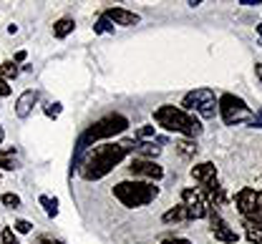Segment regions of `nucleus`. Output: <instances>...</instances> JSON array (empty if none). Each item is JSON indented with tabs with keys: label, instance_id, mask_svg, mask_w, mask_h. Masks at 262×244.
<instances>
[{
	"label": "nucleus",
	"instance_id": "7c9ffc66",
	"mask_svg": "<svg viewBox=\"0 0 262 244\" xmlns=\"http://www.w3.org/2000/svg\"><path fill=\"white\" fill-rule=\"evenodd\" d=\"M162 244H192V242H187V239H182V237H171V239H164Z\"/></svg>",
	"mask_w": 262,
	"mask_h": 244
},
{
	"label": "nucleus",
	"instance_id": "6ab92c4d",
	"mask_svg": "<svg viewBox=\"0 0 262 244\" xmlns=\"http://www.w3.org/2000/svg\"><path fill=\"white\" fill-rule=\"evenodd\" d=\"M94 33L98 35H103V33H114V23L106 18V15H101L96 23H94Z\"/></svg>",
	"mask_w": 262,
	"mask_h": 244
},
{
	"label": "nucleus",
	"instance_id": "e433bc0d",
	"mask_svg": "<svg viewBox=\"0 0 262 244\" xmlns=\"http://www.w3.org/2000/svg\"><path fill=\"white\" fill-rule=\"evenodd\" d=\"M0 234H3V229H0Z\"/></svg>",
	"mask_w": 262,
	"mask_h": 244
},
{
	"label": "nucleus",
	"instance_id": "aec40b11",
	"mask_svg": "<svg viewBox=\"0 0 262 244\" xmlns=\"http://www.w3.org/2000/svg\"><path fill=\"white\" fill-rule=\"evenodd\" d=\"M38 202L43 204V209H46L48 216H56V214H58V199H51V197H46V194H43Z\"/></svg>",
	"mask_w": 262,
	"mask_h": 244
},
{
	"label": "nucleus",
	"instance_id": "f8f14e48",
	"mask_svg": "<svg viewBox=\"0 0 262 244\" xmlns=\"http://www.w3.org/2000/svg\"><path fill=\"white\" fill-rule=\"evenodd\" d=\"M114 26H126V28H131V26H136L141 18L136 15V13H131V10H126V8H108L106 13H103Z\"/></svg>",
	"mask_w": 262,
	"mask_h": 244
},
{
	"label": "nucleus",
	"instance_id": "cd10ccee",
	"mask_svg": "<svg viewBox=\"0 0 262 244\" xmlns=\"http://www.w3.org/2000/svg\"><path fill=\"white\" fill-rule=\"evenodd\" d=\"M38 244H63V242H61V239H56V237L43 234V237H38Z\"/></svg>",
	"mask_w": 262,
	"mask_h": 244
},
{
	"label": "nucleus",
	"instance_id": "9d476101",
	"mask_svg": "<svg viewBox=\"0 0 262 244\" xmlns=\"http://www.w3.org/2000/svg\"><path fill=\"white\" fill-rule=\"evenodd\" d=\"M209 222H212V234H214V239L222 244H237V239H239V234L229 227L227 222L217 214V211L212 209L209 211Z\"/></svg>",
	"mask_w": 262,
	"mask_h": 244
},
{
	"label": "nucleus",
	"instance_id": "0eeeda50",
	"mask_svg": "<svg viewBox=\"0 0 262 244\" xmlns=\"http://www.w3.org/2000/svg\"><path fill=\"white\" fill-rule=\"evenodd\" d=\"M237 211L247 219V222H260L262 224V191L255 189H242L234 197Z\"/></svg>",
	"mask_w": 262,
	"mask_h": 244
},
{
	"label": "nucleus",
	"instance_id": "f704fd0d",
	"mask_svg": "<svg viewBox=\"0 0 262 244\" xmlns=\"http://www.w3.org/2000/svg\"><path fill=\"white\" fill-rule=\"evenodd\" d=\"M257 35H260V45H262V23L257 26Z\"/></svg>",
	"mask_w": 262,
	"mask_h": 244
},
{
	"label": "nucleus",
	"instance_id": "393cba45",
	"mask_svg": "<svg viewBox=\"0 0 262 244\" xmlns=\"http://www.w3.org/2000/svg\"><path fill=\"white\" fill-rule=\"evenodd\" d=\"M136 136H139V139H141V141L151 139V136H154V126H141V129L136 131Z\"/></svg>",
	"mask_w": 262,
	"mask_h": 244
},
{
	"label": "nucleus",
	"instance_id": "c9c22d12",
	"mask_svg": "<svg viewBox=\"0 0 262 244\" xmlns=\"http://www.w3.org/2000/svg\"><path fill=\"white\" fill-rule=\"evenodd\" d=\"M0 143H3V126H0Z\"/></svg>",
	"mask_w": 262,
	"mask_h": 244
},
{
	"label": "nucleus",
	"instance_id": "4468645a",
	"mask_svg": "<svg viewBox=\"0 0 262 244\" xmlns=\"http://www.w3.org/2000/svg\"><path fill=\"white\" fill-rule=\"evenodd\" d=\"M134 151L139 154V159H157L159 154H162V146L157 143V141H136L134 143Z\"/></svg>",
	"mask_w": 262,
	"mask_h": 244
},
{
	"label": "nucleus",
	"instance_id": "2eb2a0df",
	"mask_svg": "<svg viewBox=\"0 0 262 244\" xmlns=\"http://www.w3.org/2000/svg\"><path fill=\"white\" fill-rule=\"evenodd\" d=\"M242 227H245V237L250 239L252 244H262V224L260 222H242Z\"/></svg>",
	"mask_w": 262,
	"mask_h": 244
},
{
	"label": "nucleus",
	"instance_id": "4be33fe9",
	"mask_svg": "<svg viewBox=\"0 0 262 244\" xmlns=\"http://www.w3.org/2000/svg\"><path fill=\"white\" fill-rule=\"evenodd\" d=\"M0 202H3L8 209H18V207H20V197H18V194H3Z\"/></svg>",
	"mask_w": 262,
	"mask_h": 244
},
{
	"label": "nucleus",
	"instance_id": "9b49d317",
	"mask_svg": "<svg viewBox=\"0 0 262 244\" xmlns=\"http://www.w3.org/2000/svg\"><path fill=\"white\" fill-rule=\"evenodd\" d=\"M192 179L199 186H209L212 181H217V166L212 161H202V164L192 166Z\"/></svg>",
	"mask_w": 262,
	"mask_h": 244
},
{
	"label": "nucleus",
	"instance_id": "5701e85b",
	"mask_svg": "<svg viewBox=\"0 0 262 244\" xmlns=\"http://www.w3.org/2000/svg\"><path fill=\"white\" fill-rule=\"evenodd\" d=\"M43 111H46V116H48V118H58V116H61V111H63V106L56 101V104H48Z\"/></svg>",
	"mask_w": 262,
	"mask_h": 244
},
{
	"label": "nucleus",
	"instance_id": "473e14b6",
	"mask_svg": "<svg viewBox=\"0 0 262 244\" xmlns=\"http://www.w3.org/2000/svg\"><path fill=\"white\" fill-rule=\"evenodd\" d=\"M242 5H262V0H242Z\"/></svg>",
	"mask_w": 262,
	"mask_h": 244
},
{
	"label": "nucleus",
	"instance_id": "412c9836",
	"mask_svg": "<svg viewBox=\"0 0 262 244\" xmlns=\"http://www.w3.org/2000/svg\"><path fill=\"white\" fill-rule=\"evenodd\" d=\"M177 146H179V154H182V156H194L196 154V143L192 139H182Z\"/></svg>",
	"mask_w": 262,
	"mask_h": 244
},
{
	"label": "nucleus",
	"instance_id": "f03ea898",
	"mask_svg": "<svg viewBox=\"0 0 262 244\" xmlns=\"http://www.w3.org/2000/svg\"><path fill=\"white\" fill-rule=\"evenodd\" d=\"M126 129H129V118L121 116V113H108V116L98 118L96 124H91V126L78 136V141H76L71 169H78L81 159H83L86 151H89V146H94V143L101 141V139H111V136H116V134H124Z\"/></svg>",
	"mask_w": 262,
	"mask_h": 244
},
{
	"label": "nucleus",
	"instance_id": "c85d7f7f",
	"mask_svg": "<svg viewBox=\"0 0 262 244\" xmlns=\"http://www.w3.org/2000/svg\"><path fill=\"white\" fill-rule=\"evenodd\" d=\"M10 96V86H8V81H0V99H8Z\"/></svg>",
	"mask_w": 262,
	"mask_h": 244
},
{
	"label": "nucleus",
	"instance_id": "39448f33",
	"mask_svg": "<svg viewBox=\"0 0 262 244\" xmlns=\"http://www.w3.org/2000/svg\"><path fill=\"white\" fill-rule=\"evenodd\" d=\"M217 111L222 113V121H225L227 126L252 124V118H255L252 108L245 104L239 96H234V93H222V96L217 99Z\"/></svg>",
	"mask_w": 262,
	"mask_h": 244
},
{
	"label": "nucleus",
	"instance_id": "ddd939ff",
	"mask_svg": "<svg viewBox=\"0 0 262 244\" xmlns=\"http://www.w3.org/2000/svg\"><path fill=\"white\" fill-rule=\"evenodd\" d=\"M35 104H38V91H33V88L23 91V93L18 96V101H15V116H18V118H28Z\"/></svg>",
	"mask_w": 262,
	"mask_h": 244
},
{
	"label": "nucleus",
	"instance_id": "423d86ee",
	"mask_svg": "<svg viewBox=\"0 0 262 244\" xmlns=\"http://www.w3.org/2000/svg\"><path fill=\"white\" fill-rule=\"evenodd\" d=\"M182 111H196L202 118H212L217 113V96L212 88H194L184 96L182 101Z\"/></svg>",
	"mask_w": 262,
	"mask_h": 244
},
{
	"label": "nucleus",
	"instance_id": "6e6552de",
	"mask_svg": "<svg viewBox=\"0 0 262 244\" xmlns=\"http://www.w3.org/2000/svg\"><path fill=\"white\" fill-rule=\"evenodd\" d=\"M182 207L187 209L189 219H204L212 211L207 199H204V194H202V189H192V186L182 191Z\"/></svg>",
	"mask_w": 262,
	"mask_h": 244
},
{
	"label": "nucleus",
	"instance_id": "2f4dec72",
	"mask_svg": "<svg viewBox=\"0 0 262 244\" xmlns=\"http://www.w3.org/2000/svg\"><path fill=\"white\" fill-rule=\"evenodd\" d=\"M250 126H255V129H260V126H262V111H260V113H257V116H255V118H252V124H250Z\"/></svg>",
	"mask_w": 262,
	"mask_h": 244
},
{
	"label": "nucleus",
	"instance_id": "bb28decb",
	"mask_svg": "<svg viewBox=\"0 0 262 244\" xmlns=\"http://www.w3.org/2000/svg\"><path fill=\"white\" fill-rule=\"evenodd\" d=\"M0 169H5V172H13V169H18V164L15 161H10V159H0Z\"/></svg>",
	"mask_w": 262,
	"mask_h": 244
},
{
	"label": "nucleus",
	"instance_id": "b1692460",
	"mask_svg": "<svg viewBox=\"0 0 262 244\" xmlns=\"http://www.w3.org/2000/svg\"><path fill=\"white\" fill-rule=\"evenodd\" d=\"M13 229H15L18 234H28V232L33 229V224H31V222H26V219H18V222L13 224Z\"/></svg>",
	"mask_w": 262,
	"mask_h": 244
},
{
	"label": "nucleus",
	"instance_id": "1a4fd4ad",
	"mask_svg": "<svg viewBox=\"0 0 262 244\" xmlns=\"http://www.w3.org/2000/svg\"><path fill=\"white\" fill-rule=\"evenodd\" d=\"M129 172L131 176H136V179H146V181H159L164 176V169L157 164V161H151V159H131L129 164Z\"/></svg>",
	"mask_w": 262,
	"mask_h": 244
},
{
	"label": "nucleus",
	"instance_id": "dca6fc26",
	"mask_svg": "<svg viewBox=\"0 0 262 244\" xmlns=\"http://www.w3.org/2000/svg\"><path fill=\"white\" fill-rule=\"evenodd\" d=\"M162 219L166 222V224H182V222H192V219H189V214H187V209H184L182 204H179V207H174V209H169L162 216Z\"/></svg>",
	"mask_w": 262,
	"mask_h": 244
},
{
	"label": "nucleus",
	"instance_id": "7ed1b4c3",
	"mask_svg": "<svg viewBox=\"0 0 262 244\" xmlns=\"http://www.w3.org/2000/svg\"><path fill=\"white\" fill-rule=\"evenodd\" d=\"M154 121L166 129V131H171V134H179V136H184V139H194L202 134V124L196 121L192 113H187V111H182L179 106H159L157 111H154Z\"/></svg>",
	"mask_w": 262,
	"mask_h": 244
},
{
	"label": "nucleus",
	"instance_id": "a878e982",
	"mask_svg": "<svg viewBox=\"0 0 262 244\" xmlns=\"http://www.w3.org/2000/svg\"><path fill=\"white\" fill-rule=\"evenodd\" d=\"M0 239H3V244H20L18 239H15V234H13V229H3V234H0Z\"/></svg>",
	"mask_w": 262,
	"mask_h": 244
},
{
	"label": "nucleus",
	"instance_id": "a211bd4d",
	"mask_svg": "<svg viewBox=\"0 0 262 244\" xmlns=\"http://www.w3.org/2000/svg\"><path fill=\"white\" fill-rule=\"evenodd\" d=\"M20 70H18V66L10 61V63H0V81H13L15 76H18Z\"/></svg>",
	"mask_w": 262,
	"mask_h": 244
},
{
	"label": "nucleus",
	"instance_id": "c756f323",
	"mask_svg": "<svg viewBox=\"0 0 262 244\" xmlns=\"http://www.w3.org/2000/svg\"><path fill=\"white\" fill-rule=\"evenodd\" d=\"M26 58H28V53H26V51H18V53H15V58H13V63L18 66V63H23Z\"/></svg>",
	"mask_w": 262,
	"mask_h": 244
},
{
	"label": "nucleus",
	"instance_id": "20e7f679",
	"mask_svg": "<svg viewBox=\"0 0 262 244\" xmlns=\"http://www.w3.org/2000/svg\"><path fill=\"white\" fill-rule=\"evenodd\" d=\"M114 197L124 207L139 209V207L151 204L159 197V186H154L151 181H141V179H126V181H119L114 186Z\"/></svg>",
	"mask_w": 262,
	"mask_h": 244
},
{
	"label": "nucleus",
	"instance_id": "f257e3e1",
	"mask_svg": "<svg viewBox=\"0 0 262 244\" xmlns=\"http://www.w3.org/2000/svg\"><path fill=\"white\" fill-rule=\"evenodd\" d=\"M134 139H124V141H106L101 146H94L91 151H86V156L81 159L78 164V172L86 181H98L106 174H111L129 154H134Z\"/></svg>",
	"mask_w": 262,
	"mask_h": 244
},
{
	"label": "nucleus",
	"instance_id": "72a5a7b5",
	"mask_svg": "<svg viewBox=\"0 0 262 244\" xmlns=\"http://www.w3.org/2000/svg\"><path fill=\"white\" fill-rule=\"evenodd\" d=\"M255 70H257V78L262 81V63H257V66H255Z\"/></svg>",
	"mask_w": 262,
	"mask_h": 244
},
{
	"label": "nucleus",
	"instance_id": "f3484780",
	"mask_svg": "<svg viewBox=\"0 0 262 244\" xmlns=\"http://www.w3.org/2000/svg\"><path fill=\"white\" fill-rule=\"evenodd\" d=\"M73 28H76L73 18H61L58 23H53V35L56 38H66V35L73 33Z\"/></svg>",
	"mask_w": 262,
	"mask_h": 244
}]
</instances>
